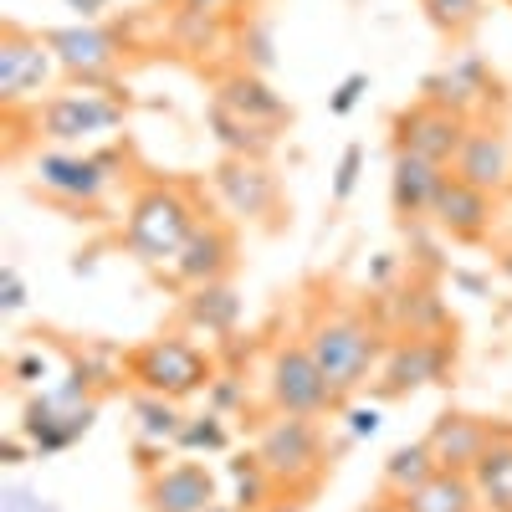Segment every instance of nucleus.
Wrapping results in <instances>:
<instances>
[{
    "mask_svg": "<svg viewBox=\"0 0 512 512\" xmlns=\"http://www.w3.org/2000/svg\"><path fill=\"white\" fill-rule=\"evenodd\" d=\"M236 267V231L216 216H205L190 241L180 246V256L169 262V282H180L185 292L190 287H205V282H226Z\"/></svg>",
    "mask_w": 512,
    "mask_h": 512,
    "instance_id": "nucleus-15",
    "label": "nucleus"
},
{
    "mask_svg": "<svg viewBox=\"0 0 512 512\" xmlns=\"http://www.w3.org/2000/svg\"><path fill=\"white\" fill-rule=\"evenodd\" d=\"M446 175H451V169H441V164H431V159H420V154L395 149V159H390V205H395L400 226L431 221V205H436Z\"/></svg>",
    "mask_w": 512,
    "mask_h": 512,
    "instance_id": "nucleus-21",
    "label": "nucleus"
},
{
    "mask_svg": "<svg viewBox=\"0 0 512 512\" xmlns=\"http://www.w3.org/2000/svg\"><path fill=\"white\" fill-rule=\"evenodd\" d=\"M256 456H262V466L272 472V482L303 502L323 472H328V441H323V425L308 420V415H272L262 420V431H256Z\"/></svg>",
    "mask_w": 512,
    "mask_h": 512,
    "instance_id": "nucleus-6",
    "label": "nucleus"
},
{
    "mask_svg": "<svg viewBox=\"0 0 512 512\" xmlns=\"http://www.w3.org/2000/svg\"><path fill=\"white\" fill-rule=\"evenodd\" d=\"M390 328L369 308H349V303H318L303 323V344L318 359V369L328 374V384L344 400H354L364 384H374L379 359L390 349Z\"/></svg>",
    "mask_w": 512,
    "mask_h": 512,
    "instance_id": "nucleus-1",
    "label": "nucleus"
},
{
    "mask_svg": "<svg viewBox=\"0 0 512 512\" xmlns=\"http://www.w3.org/2000/svg\"><path fill=\"white\" fill-rule=\"evenodd\" d=\"M226 451H231V420L226 415H216V410L185 415L175 456H226Z\"/></svg>",
    "mask_w": 512,
    "mask_h": 512,
    "instance_id": "nucleus-29",
    "label": "nucleus"
},
{
    "mask_svg": "<svg viewBox=\"0 0 512 512\" xmlns=\"http://www.w3.org/2000/svg\"><path fill=\"white\" fill-rule=\"evenodd\" d=\"M47 36V47L62 67V77L72 88H113V77L123 67V36L103 21H72V26H52L41 31Z\"/></svg>",
    "mask_w": 512,
    "mask_h": 512,
    "instance_id": "nucleus-9",
    "label": "nucleus"
},
{
    "mask_svg": "<svg viewBox=\"0 0 512 512\" xmlns=\"http://www.w3.org/2000/svg\"><path fill=\"white\" fill-rule=\"evenodd\" d=\"M441 472L436 466V456H431V446H425V436L420 441H405V446H395L390 456L379 461V492H384V502H400V497H410L415 487H425Z\"/></svg>",
    "mask_w": 512,
    "mask_h": 512,
    "instance_id": "nucleus-26",
    "label": "nucleus"
},
{
    "mask_svg": "<svg viewBox=\"0 0 512 512\" xmlns=\"http://www.w3.org/2000/svg\"><path fill=\"white\" fill-rule=\"evenodd\" d=\"M390 134H395V149L420 154V159L451 169L456 154H461V144H466V134H472V118H461V113H451V108H441L431 98H415L410 108L395 113Z\"/></svg>",
    "mask_w": 512,
    "mask_h": 512,
    "instance_id": "nucleus-13",
    "label": "nucleus"
},
{
    "mask_svg": "<svg viewBox=\"0 0 512 512\" xmlns=\"http://www.w3.org/2000/svg\"><path fill=\"white\" fill-rule=\"evenodd\" d=\"M57 57L47 47V36H36L16 21L0 26V108L21 113L26 103L36 108L41 98H52L47 88L57 82Z\"/></svg>",
    "mask_w": 512,
    "mask_h": 512,
    "instance_id": "nucleus-10",
    "label": "nucleus"
},
{
    "mask_svg": "<svg viewBox=\"0 0 512 512\" xmlns=\"http://www.w3.org/2000/svg\"><path fill=\"white\" fill-rule=\"evenodd\" d=\"M216 472L210 466H200L195 456H175L154 466V472L144 477V507L149 512H210L221 497H216Z\"/></svg>",
    "mask_w": 512,
    "mask_h": 512,
    "instance_id": "nucleus-14",
    "label": "nucleus"
},
{
    "mask_svg": "<svg viewBox=\"0 0 512 512\" xmlns=\"http://www.w3.org/2000/svg\"><path fill=\"white\" fill-rule=\"evenodd\" d=\"M267 405H272V415L323 420L333 410H344L349 400L328 384V374L318 369V359L308 354L303 338H282V344L267 354Z\"/></svg>",
    "mask_w": 512,
    "mask_h": 512,
    "instance_id": "nucleus-7",
    "label": "nucleus"
},
{
    "mask_svg": "<svg viewBox=\"0 0 512 512\" xmlns=\"http://www.w3.org/2000/svg\"><path fill=\"white\" fill-rule=\"evenodd\" d=\"M216 205L241 226H277L282 221V185L272 175L267 159H221L210 175Z\"/></svg>",
    "mask_w": 512,
    "mask_h": 512,
    "instance_id": "nucleus-11",
    "label": "nucleus"
},
{
    "mask_svg": "<svg viewBox=\"0 0 512 512\" xmlns=\"http://www.w3.org/2000/svg\"><path fill=\"white\" fill-rule=\"evenodd\" d=\"M384 318L395 338L410 333V338H436V333H451V313H446V297L436 292V282L425 277H410L405 287L384 292V308H374Z\"/></svg>",
    "mask_w": 512,
    "mask_h": 512,
    "instance_id": "nucleus-18",
    "label": "nucleus"
},
{
    "mask_svg": "<svg viewBox=\"0 0 512 512\" xmlns=\"http://www.w3.org/2000/svg\"><path fill=\"white\" fill-rule=\"evenodd\" d=\"M477 512H482V507H477Z\"/></svg>",
    "mask_w": 512,
    "mask_h": 512,
    "instance_id": "nucleus-45",
    "label": "nucleus"
},
{
    "mask_svg": "<svg viewBox=\"0 0 512 512\" xmlns=\"http://www.w3.org/2000/svg\"><path fill=\"white\" fill-rule=\"evenodd\" d=\"M210 512H241L236 502H216V507H210Z\"/></svg>",
    "mask_w": 512,
    "mask_h": 512,
    "instance_id": "nucleus-43",
    "label": "nucleus"
},
{
    "mask_svg": "<svg viewBox=\"0 0 512 512\" xmlns=\"http://www.w3.org/2000/svg\"><path fill=\"white\" fill-rule=\"evenodd\" d=\"M123 379L144 395H164V400H190L205 395L216 379V359H210L190 333H159L144 338L139 349L123 354Z\"/></svg>",
    "mask_w": 512,
    "mask_h": 512,
    "instance_id": "nucleus-4",
    "label": "nucleus"
},
{
    "mask_svg": "<svg viewBox=\"0 0 512 512\" xmlns=\"http://www.w3.org/2000/svg\"><path fill=\"white\" fill-rule=\"evenodd\" d=\"M200 200L190 185L180 180H149L134 190L123 210V246L134 262L154 267V272H169V262L180 256V246L190 241V231L200 226Z\"/></svg>",
    "mask_w": 512,
    "mask_h": 512,
    "instance_id": "nucleus-2",
    "label": "nucleus"
},
{
    "mask_svg": "<svg viewBox=\"0 0 512 512\" xmlns=\"http://www.w3.org/2000/svg\"><path fill=\"white\" fill-rule=\"evenodd\" d=\"M420 11L425 21H431L441 36H466V31H477L482 16H487V0H420Z\"/></svg>",
    "mask_w": 512,
    "mask_h": 512,
    "instance_id": "nucleus-30",
    "label": "nucleus"
},
{
    "mask_svg": "<svg viewBox=\"0 0 512 512\" xmlns=\"http://www.w3.org/2000/svg\"><path fill=\"white\" fill-rule=\"evenodd\" d=\"M185 328L200 338H236L241 328V297L231 282H205L185 292Z\"/></svg>",
    "mask_w": 512,
    "mask_h": 512,
    "instance_id": "nucleus-23",
    "label": "nucleus"
},
{
    "mask_svg": "<svg viewBox=\"0 0 512 512\" xmlns=\"http://www.w3.org/2000/svg\"><path fill=\"white\" fill-rule=\"evenodd\" d=\"M128 123V98L113 88H67L31 108V134L36 144L57 149H88Z\"/></svg>",
    "mask_w": 512,
    "mask_h": 512,
    "instance_id": "nucleus-5",
    "label": "nucleus"
},
{
    "mask_svg": "<svg viewBox=\"0 0 512 512\" xmlns=\"http://www.w3.org/2000/svg\"><path fill=\"white\" fill-rule=\"evenodd\" d=\"M492 436H497V420H482L472 410H441L431 420V431H425V446H431L441 472L472 477V466L482 461V451L492 446Z\"/></svg>",
    "mask_w": 512,
    "mask_h": 512,
    "instance_id": "nucleus-16",
    "label": "nucleus"
},
{
    "mask_svg": "<svg viewBox=\"0 0 512 512\" xmlns=\"http://www.w3.org/2000/svg\"><path fill=\"white\" fill-rule=\"evenodd\" d=\"M379 436V410L374 405H354L349 410V441H374Z\"/></svg>",
    "mask_w": 512,
    "mask_h": 512,
    "instance_id": "nucleus-38",
    "label": "nucleus"
},
{
    "mask_svg": "<svg viewBox=\"0 0 512 512\" xmlns=\"http://www.w3.org/2000/svg\"><path fill=\"white\" fill-rule=\"evenodd\" d=\"M180 425H185V410L180 400H164V395H134V451H139V466L154 472L164 466V456L175 451L180 441Z\"/></svg>",
    "mask_w": 512,
    "mask_h": 512,
    "instance_id": "nucleus-22",
    "label": "nucleus"
},
{
    "mask_svg": "<svg viewBox=\"0 0 512 512\" xmlns=\"http://www.w3.org/2000/svg\"><path fill=\"white\" fill-rule=\"evenodd\" d=\"M507 6H512V0H507Z\"/></svg>",
    "mask_w": 512,
    "mask_h": 512,
    "instance_id": "nucleus-44",
    "label": "nucleus"
},
{
    "mask_svg": "<svg viewBox=\"0 0 512 512\" xmlns=\"http://www.w3.org/2000/svg\"><path fill=\"white\" fill-rule=\"evenodd\" d=\"M456 374V338L451 333H436V338H390V349L379 359V374H374V395L379 400H410L431 384H451Z\"/></svg>",
    "mask_w": 512,
    "mask_h": 512,
    "instance_id": "nucleus-8",
    "label": "nucleus"
},
{
    "mask_svg": "<svg viewBox=\"0 0 512 512\" xmlns=\"http://www.w3.org/2000/svg\"><path fill=\"white\" fill-rule=\"evenodd\" d=\"M246 379L236 369H216V379H210V390H205V410H216V415H241L246 410Z\"/></svg>",
    "mask_w": 512,
    "mask_h": 512,
    "instance_id": "nucleus-31",
    "label": "nucleus"
},
{
    "mask_svg": "<svg viewBox=\"0 0 512 512\" xmlns=\"http://www.w3.org/2000/svg\"><path fill=\"white\" fill-rule=\"evenodd\" d=\"M451 175L487 190V195H502L512 185V139L502 134L497 123H472V134H466Z\"/></svg>",
    "mask_w": 512,
    "mask_h": 512,
    "instance_id": "nucleus-19",
    "label": "nucleus"
},
{
    "mask_svg": "<svg viewBox=\"0 0 512 512\" xmlns=\"http://www.w3.org/2000/svg\"><path fill=\"white\" fill-rule=\"evenodd\" d=\"M420 98H431V103H441V108H451V113H461V118H472V123H482V113H492V108L507 103L497 72H492L477 52H461V57H451L446 67L425 72Z\"/></svg>",
    "mask_w": 512,
    "mask_h": 512,
    "instance_id": "nucleus-12",
    "label": "nucleus"
},
{
    "mask_svg": "<svg viewBox=\"0 0 512 512\" xmlns=\"http://www.w3.org/2000/svg\"><path fill=\"white\" fill-rule=\"evenodd\" d=\"M492 221H497V195H487L477 185L446 175V185H441V195L431 205V226L441 236L461 241V246H477V241H487Z\"/></svg>",
    "mask_w": 512,
    "mask_h": 512,
    "instance_id": "nucleus-17",
    "label": "nucleus"
},
{
    "mask_svg": "<svg viewBox=\"0 0 512 512\" xmlns=\"http://www.w3.org/2000/svg\"><path fill=\"white\" fill-rule=\"evenodd\" d=\"M175 11H195V16H226L236 0H169Z\"/></svg>",
    "mask_w": 512,
    "mask_h": 512,
    "instance_id": "nucleus-39",
    "label": "nucleus"
},
{
    "mask_svg": "<svg viewBox=\"0 0 512 512\" xmlns=\"http://www.w3.org/2000/svg\"><path fill=\"white\" fill-rule=\"evenodd\" d=\"M62 6H72L82 21H103V11H108V0H62Z\"/></svg>",
    "mask_w": 512,
    "mask_h": 512,
    "instance_id": "nucleus-41",
    "label": "nucleus"
},
{
    "mask_svg": "<svg viewBox=\"0 0 512 512\" xmlns=\"http://www.w3.org/2000/svg\"><path fill=\"white\" fill-rule=\"evenodd\" d=\"M26 451H31V441H26V436H6V441H0V461H6V466H21V461H26Z\"/></svg>",
    "mask_w": 512,
    "mask_h": 512,
    "instance_id": "nucleus-40",
    "label": "nucleus"
},
{
    "mask_svg": "<svg viewBox=\"0 0 512 512\" xmlns=\"http://www.w3.org/2000/svg\"><path fill=\"white\" fill-rule=\"evenodd\" d=\"M451 282H456V287H466V292H477V297L487 292V277H477V272H451Z\"/></svg>",
    "mask_w": 512,
    "mask_h": 512,
    "instance_id": "nucleus-42",
    "label": "nucleus"
},
{
    "mask_svg": "<svg viewBox=\"0 0 512 512\" xmlns=\"http://www.w3.org/2000/svg\"><path fill=\"white\" fill-rule=\"evenodd\" d=\"M26 308V277L16 262L0 267V313H21Z\"/></svg>",
    "mask_w": 512,
    "mask_h": 512,
    "instance_id": "nucleus-36",
    "label": "nucleus"
},
{
    "mask_svg": "<svg viewBox=\"0 0 512 512\" xmlns=\"http://www.w3.org/2000/svg\"><path fill=\"white\" fill-rule=\"evenodd\" d=\"M52 374H57V359H52V349H41V344H31V349H21V354L11 359V379L21 384V390L52 384Z\"/></svg>",
    "mask_w": 512,
    "mask_h": 512,
    "instance_id": "nucleus-33",
    "label": "nucleus"
},
{
    "mask_svg": "<svg viewBox=\"0 0 512 512\" xmlns=\"http://www.w3.org/2000/svg\"><path fill=\"white\" fill-rule=\"evenodd\" d=\"M123 175L118 154L108 149H57L41 144L31 159V190L41 200H52L57 210H72V216H98L103 200L113 195Z\"/></svg>",
    "mask_w": 512,
    "mask_h": 512,
    "instance_id": "nucleus-3",
    "label": "nucleus"
},
{
    "mask_svg": "<svg viewBox=\"0 0 512 512\" xmlns=\"http://www.w3.org/2000/svg\"><path fill=\"white\" fill-rule=\"evenodd\" d=\"M205 128L216 134L221 154H231V159H272V149H277V134H272V128L246 123L241 113H231V108L216 103V98L205 103Z\"/></svg>",
    "mask_w": 512,
    "mask_h": 512,
    "instance_id": "nucleus-24",
    "label": "nucleus"
},
{
    "mask_svg": "<svg viewBox=\"0 0 512 512\" xmlns=\"http://www.w3.org/2000/svg\"><path fill=\"white\" fill-rule=\"evenodd\" d=\"M390 512H477V487L461 472H436L425 487L400 497Z\"/></svg>",
    "mask_w": 512,
    "mask_h": 512,
    "instance_id": "nucleus-27",
    "label": "nucleus"
},
{
    "mask_svg": "<svg viewBox=\"0 0 512 512\" xmlns=\"http://www.w3.org/2000/svg\"><path fill=\"white\" fill-rule=\"evenodd\" d=\"M0 512H62V507L47 502L41 492H31V487H21V482H11L6 492H0Z\"/></svg>",
    "mask_w": 512,
    "mask_h": 512,
    "instance_id": "nucleus-35",
    "label": "nucleus"
},
{
    "mask_svg": "<svg viewBox=\"0 0 512 512\" xmlns=\"http://www.w3.org/2000/svg\"><path fill=\"white\" fill-rule=\"evenodd\" d=\"M364 93H369V72H349V77L328 93V113H333V118H349V113L364 103Z\"/></svg>",
    "mask_w": 512,
    "mask_h": 512,
    "instance_id": "nucleus-34",
    "label": "nucleus"
},
{
    "mask_svg": "<svg viewBox=\"0 0 512 512\" xmlns=\"http://www.w3.org/2000/svg\"><path fill=\"white\" fill-rule=\"evenodd\" d=\"M472 487L482 512H512V425H497L492 446L472 466Z\"/></svg>",
    "mask_w": 512,
    "mask_h": 512,
    "instance_id": "nucleus-25",
    "label": "nucleus"
},
{
    "mask_svg": "<svg viewBox=\"0 0 512 512\" xmlns=\"http://www.w3.org/2000/svg\"><path fill=\"white\" fill-rule=\"evenodd\" d=\"M359 175H364V144H344V154H338V164H333L328 200H333V205H349L354 190H359Z\"/></svg>",
    "mask_w": 512,
    "mask_h": 512,
    "instance_id": "nucleus-32",
    "label": "nucleus"
},
{
    "mask_svg": "<svg viewBox=\"0 0 512 512\" xmlns=\"http://www.w3.org/2000/svg\"><path fill=\"white\" fill-rule=\"evenodd\" d=\"M395 272H400V256H395V251H379L374 262H369V277H364V282H369L374 292H390Z\"/></svg>",
    "mask_w": 512,
    "mask_h": 512,
    "instance_id": "nucleus-37",
    "label": "nucleus"
},
{
    "mask_svg": "<svg viewBox=\"0 0 512 512\" xmlns=\"http://www.w3.org/2000/svg\"><path fill=\"white\" fill-rule=\"evenodd\" d=\"M210 98L226 103L231 113H241L246 123L272 128V134H282L287 118H292L287 98L267 82V72H251V67H231V72H221V77H216V93H210Z\"/></svg>",
    "mask_w": 512,
    "mask_h": 512,
    "instance_id": "nucleus-20",
    "label": "nucleus"
},
{
    "mask_svg": "<svg viewBox=\"0 0 512 512\" xmlns=\"http://www.w3.org/2000/svg\"><path fill=\"white\" fill-rule=\"evenodd\" d=\"M226 477H231V502L241 507V512H267V507H277V482H272V472L262 466V456L256 451H236L231 461H226Z\"/></svg>",
    "mask_w": 512,
    "mask_h": 512,
    "instance_id": "nucleus-28",
    "label": "nucleus"
}]
</instances>
